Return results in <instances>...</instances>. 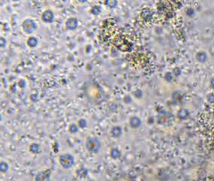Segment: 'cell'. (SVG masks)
Wrapping results in <instances>:
<instances>
[{"label":"cell","mask_w":214,"mask_h":181,"mask_svg":"<svg viewBox=\"0 0 214 181\" xmlns=\"http://www.w3.org/2000/svg\"><path fill=\"white\" fill-rule=\"evenodd\" d=\"M86 148L91 153H97L101 148V142L95 137L88 138L86 141Z\"/></svg>","instance_id":"6da1fadb"},{"label":"cell","mask_w":214,"mask_h":181,"mask_svg":"<svg viewBox=\"0 0 214 181\" xmlns=\"http://www.w3.org/2000/svg\"><path fill=\"white\" fill-rule=\"evenodd\" d=\"M59 161H60V165L64 167V168H70L75 163L74 158L70 154H63V155H61Z\"/></svg>","instance_id":"7a4b0ae2"},{"label":"cell","mask_w":214,"mask_h":181,"mask_svg":"<svg viewBox=\"0 0 214 181\" xmlns=\"http://www.w3.org/2000/svg\"><path fill=\"white\" fill-rule=\"evenodd\" d=\"M22 27L26 33H32L36 29V24L35 23L34 20H31V19H27L23 22Z\"/></svg>","instance_id":"3957f363"},{"label":"cell","mask_w":214,"mask_h":181,"mask_svg":"<svg viewBox=\"0 0 214 181\" xmlns=\"http://www.w3.org/2000/svg\"><path fill=\"white\" fill-rule=\"evenodd\" d=\"M78 20L76 18H70L66 21V27L67 29H71V30L76 29L77 27H78Z\"/></svg>","instance_id":"277c9868"},{"label":"cell","mask_w":214,"mask_h":181,"mask_svg":"<svg viewBox=\"0 0 214 181\" xmlns=\"http://www.w3.org/2000/svg\"><path fill=\"white\" fill-rule=\"evenodd\" d=\"M54 13L51 10H46L44 11L42 15V20L46 23H51L54 20Z\"/></svg>","instance_id":"5b68a950"},{"label":"cell","mask_w":214,"mask_h":181,"mask_svg":"<svg viewBox=\"0 0 214 181\" xmlns=\"http://www.w3.org/2000/svg\"><path fill=\"white\" fill-rule=\"evenodd\" d=\"M36 181H50V175L45 171L39 172L36 177Z\"/></svg>","instance_id":"8992f818"},{"label":"cell","mask_w":214,"mask_h":181,"mask_svg":"<svg viewBox=\"0 0 214 181\" xmlns=\"http://www.w3.org/2000/svg\"><path fill=\"white\" fill-rule=\"evenodd\" d=\"M130 125L134 128H137L141 125V120L138 117H136V116L132 117L130 119Z\"/></svg>","instance_id":"52a82bcc"},{"label":"cell","mask_w":214,"mask_h":181,"mask_svg":"<svg viewBox=\"0 0 214 181\" xmlns=\"http://www.w3.org/2000/svg\"><path fill=\"white\" fill-rule=\"evenodd\" d=\"M122 133V128L119 126H115L113 127L112 130H111V134L114 137V138H118L121 136Z\"/></svg>","instance_id":"ba28073f"},{"label":"cell","mask_w":214,"mask_h":181,"mask_svg":"<svg viewBox=\"0 0 214 181\" xmlns=\"http://www.w3.org/2000/svg\"><path fill=\"white\" fill-rule=\"evenodd\" d=\"M27 45H29L30 48H34L36 47L37 45H38V39H37L36 37H29L27 39Z\"/></svg>","instance_id":"9c48e42d"},{"label":"cell","mask_w":214,"mask_h":181,"mask_svg":"<svg viewBox=\"0 0 214 181\" xmlns=\"http://www.w3.org/2000/svg\"><path fill=\"white\" fill-rule=\"evenodd\" d=\"M104 3L107 6H109L110 8H115L116 7L117 5H118V2L115 1V0H107Z\"/></svg>","instance_id":"30bf717a"},{"label":"cell","mask_w":214,"mask_h":181,"mask_svg":"<svg viewBox=\"0 0 214 181\" xmlns=\"http://www.w3.org/2000/svg\"><path fill=\"white\" fill-rule=\"evenodd\" d=\"M29 149H30L31 152H34V153H38V152H39L40 147L38 144H36V143H33V144L30 146Z\"/></svg>","instance_id":"8fae6325"},{"label":"cell","mask_w":214,"mask_h":181,"mask_svg":"<svg viewBox=\"0 0 214 181\" xmlns=\"http://www.w3.org/2000/svg\"><path fill=\"white\" fill-rule=\"evenodd\" d=\"M120 155H121V153H120L119 150L117 149H113L112 151H111V156L113 158H114V159L118 158L120 156Z\"/></svg>","instance_id":"7c38bea8"},{"label":"cell","mask_w":214,"mask_h":181,"mask_svg":"<svg viewBox=\"0 0 214 181\" xmlns=\"http://www.w3.org/2000/svg\"><path fill=\"white\" fill-rule=\"evenodd\" d=\"M100 12H101V8H100V6H94L92 8H91V13L94 14V15H99Z\"/></svg>","instance_id":"4fadbf2b"},{"label":"cell","mask_w":214,"mask_h":181,"mask_svg":"<svg viewBox=\"0 0 214 181\" xmlns=\"http://www.w3.org/2000/svg\"><path fill=\"white\" fill-rule=\"evenodd\" d=\"M0 169H1V171L2 172H6L7 171L8 169V165L7 163L4 162H1V165H0Z\"/></svg>","instance_id":"5bb4252c"},{"label":"cell","mask_w":214,"mask_h":181,"mask_svg":"<svg viewBox=\"0 0 214 181\" xmlns=\"http://www.w3.org/2000/svg\"><path fill=\"white\" fill-rule=\"evenodd\" d=\"M77 174H78V175L79 176H85L87 175V171L85 168H81L78 169V170H77Z\"/></svg>","instance_id":"9a60e30c"},{"label":"cell","mask_w":214,"mask_h":181,"mask_svg":"<svg viewBox=\"0 0 214 181\" xmlns=\"http://www.w3.org/2000/svg\"><path fill=\"white\" fill-rule=\"evenodd\" d=\"M206 54H204V53H200L199 54H198V56H197V58H198V60H200V61H204L206 60Z\"/></svg>","instance_id":"2e32d148"},{"label":"cell","mask_w":214,"mask_h":181,"mask_svg":"<svg viewBox=\"0 0 214 181\" xmlns=\"http://www.w3.org/2000/svg\"><path fill=\"white\" fill-rule=\"evenodd\" d=\"M69 131L71 133H76L78 131V127L76 126V125L73 124V125H71L70 127H69Z\"/></svg>","instance_id":"e0dca14e"},{"label":"cell","mask_w":214,"mask_h":181,"mask_svg":"<svg viewBox=\"0 0 214 181\" xmlns=\"http://www.w3.org/2000/svg\"><path fill=\"white\" fill-rule=\"evenodd\" d=\"M78 124H79V126L81 128H85L86 125H87V121L85 119H81L79 122H78Z\"/></svg>","instance_id":"ac0fdd59"},{"label":"cell","mask_w":214,"mask_h":181,"mask_svg":"<svg viewBox=\"0 0 214 181\" xmlns=\"http://www.w3.org/2000/svg\"><path fill=\"white\" fill-rule=\"evenodd\" d=\"M6 40L3 37H1V47H5L6 45Z\"/></svg>","instance_id":"d6986e66"}]
</instances>
